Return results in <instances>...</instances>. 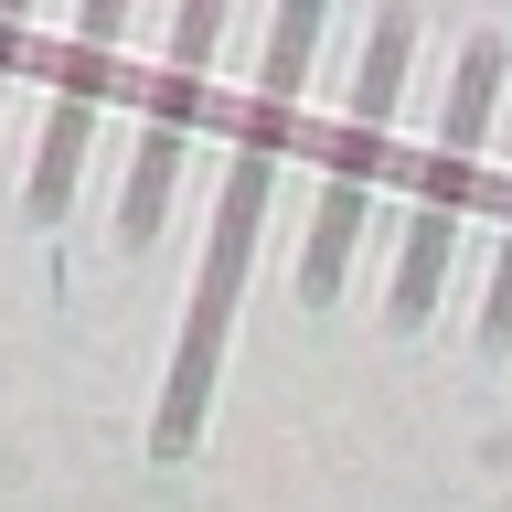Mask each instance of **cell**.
Segmentation results:
<instances>
[{
    "label": "cell",
    "instance_id": "6da1fadb",
    "mask_svg": "<svg viewBox=\"0 0 512 512\" xmlns=\"http://www.w3.org/2000/svg\"><path fill=\"white\" fill-rule=\"evenodd\" d=\"M214 11L224 0H192L182 11V54H171V86L150 96V139H139V171H128V246L160 235V203H171V160H182V128H192V86L214 64Z\"/></svg>",
    "mask_w": 512,
    "mask_h": 512
},
{
    "label": "cell",
    "instance_id": "7a4b0ae2",
    "mask_svg": "<svg viewBox=\"0 0 512 512\" xmlns=\"http://www.w3.org/2000/svg\"><path fill=\"white\" fill-rule=\"evenodd\" d=\"M107 54H118V0H86V32H75V64L54 86V139H43V171H32V214H64V182L86 160L96 96H107Z\"/></svg>",
    "mask_w": 512,
    "mask_h": 512
},
{
    "label": "cell",
    "instance_id": "3957f363",
    "mask_svg": "<svg viewBox=\"0 0 512 512\" xmlns=\"http://www.w3.org/2000/svg\"><path fill=\"white\" fill-rule=\"evenodd\" d=\"M11 54H22V0H0V86H11Z\"/></svg>",
    "mask_w": 512,
    "mask_h": 512
}]
</instances>
